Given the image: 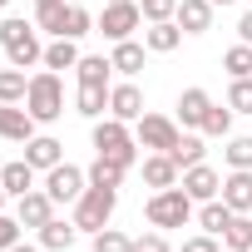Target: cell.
Returning a JSON list of instances; mask_svg holds the SVG:
<instances>
[{
  "label": "cell",
  "mask_w": 252,
  "mask_h": 252,
  "mask_svg": "<svg viewBox=\"0 0 252 252\" xmlns=\"http://www.w3.org/2000/svg\"><path fill=\"white\" fill-rule=\"evenodd\" d=\"M15 218H20V227H45L50 218H55V198L45 193V188H30L25 198H15Z\"/></svg>",
  "instance_id": "9"
},
{
  "label": "cell",
  "mask_w": 252,
  "mask_h": 252,
  "mask_svg": "<svg viewBox=\"0 0 252 252\" xmlns=\"http://www.w3.org/2000/svg\"><path fill=\"white\" fill-rule=\"evenodd\" d=\"M79 64V50H74V40H50L45 45V69H74Z\"/></svg>",
  "instance_id": "26"
},
{
  "label": "cell",
  "mask_w": 252,
  "mask_h": 252,
  "mask_svg": "<svg viewBox=\"0 0 252 252\" xmlns=\"http://www.w3.org/2000/svg\"><path fill=\"white\" fill-rule=\"evenodd\" d=\"M144 50H149V45H139V40H119L109 60H114V69H119L124 79H134V74L144 69Z\"/></svg>",
  "instance_id": "19"
},
{
  "label": "cell",
  "mask_w": 252,
  "mask_h": 252,
  "mask_svg": "<svg viewBox=\"0 0 252 252\" xmlns=\"http://www.w3.org/2000/svg\"><path fill=\"white\" fill-rule=\"evenodd\" d=\"M25 109L35 114V124H55L64 114V84L55 69H40L30 74V89H25Z\"/></svg>",
  "instance_id": "2"
},
{
  "label": "cell",
  "mask_w": 252,
  "mask_h": 252,
  "mask_svg": "<svg viewBox=\"0 0 252 252\" xmlns=\"http://www.w3.org/2000/svg\"><path fill=\"white\" fill-rule=\"evenodd\" d=\"M64 10H69L64 0H50V5H35V30H45V35H55V40H60V35H64Z\"/></svg>",
  "instance_id": "25"
},
{
  "label": "cell",
  "mask_w": 252,
  "mask_h": 252,
  "mask_svg": "<svg viewBox=\"0 0 252 252\" xmlns=\"http://www.w3.org/2000/svg\"><path fill=\"white\" fill-rule=\"evenodd\" d=\"M114 203H119V188H99V183H89L84 193H79V203H74V227L79 232H104L109 227V218H114Z\"/></svg>",
  "instance_id": "3"
},
{
  "label": "cell",
  "mask_w": 252,
  "mask_h": 252,
  "mask_svg": "<svg viewBox=\"0 0 252 252\" xmlns=\"http://www.w3.org/2000/svg\"><path fill=\"white\" fill-rule=\"evenodd\" d=\"M35 5H50V0H35Z\"/></svg>",
  "instance_id": "47"
},
{
  "label": "cell",
  "mask_w": 252,
  "mask_h": 252,
  "mask_svg": "<svg viewBox=\"0 0 252 252\" xmlns=\"http://www.w3.org/2000/svg\"><path fill=\"white\" fill-rule=\"evenodd\" d=\"M94 252H134V237L119 227H104V232H94Z\"/></svg>",
  "instance_id": "34"
},
{
  "label": "cell",
  "mask_w": 252,
  "mask_h": 252,
  "mask_svg": "<svg viewBox=\"0 0 252 252\" xmlns=\"http://www.w3.org/2000/svg\"><path fill=\"white\" fill-rule=\"evenodd\" d=\"M124 173H129V168L114 163V158H104V154L89 163V183H99V188H119V183H124Z\"/></svg>",
  "instance_id": "28"
},
{
  "label": "cell",
  "mask_w": 252,
  "mask_h": 252,
  "mask_svg": "<svg viewBox=\"0 0 252 252\" xmlns=\"http://www.w3.org/2000/svg\"><path fill=\"white\" fill-rule=\"evenodd\" d=\"M25 35H35V25H30V20H0V45H5V50H10V45H20Z\"/></svg>",
  "instance_id": "38"
},
{
  "label": "cell",
  "mask_w": 252,
  "mask_h": 252,
  "mask_svg": "<svg viewBox=\"0 0 252 252\" xmlns=\"http://www.w3.org/2000/svg\"><path fill=\"white\" fill-rule=\"evenodd\" d=\"M89 30H94V15H89L84 5H69V10H64V35H60V40H79V35H89Z\"/></svg>",
  "instance_id": "33"
},
{
  "label": "cell",
  "mask_w": 252,
  "mask_h": 252,
  "mask_svg": "<svg viewBox=\"0 0 252 252\" xmlns=\"http://www.w3.org/2000/svg\"><path fill=\"white\" fill-rule=\"evenodd\" d=\"M134 139H139V149H149V154H168V149L178 144V124L163 119V114H144L139 129H134Z\"/></svg>",
  "instance_id": "7"
},
{
  "label": "cell",
  "mask_w": 252,
  "mask_h": 252,
  "mask_svg": "<svg viewBox=\"0 0 252 252\" xmlns=\"http://www.w3.org/2000/svg\"><path fill=\"white\" fill-rule=\"evenodd\" d=\"M139 10H144L149 25H158V20H173L178 15V0H139Z\"/></svg>",
  "instance_id": "37"
},
{
  "label": "cell",
  "mask_w": 252,
  "mask_h": 252,
  "mask_svg": "<svg viewBox=\"0 0 252 252\" xmlns=\"http://www.w3.org/2000/svg\"><path fill=\"white\" fill-rule=\"evenodd\" d=\"M227 104H232V114H252V79H232L227 84Z\"/></svg>",
  "instance_id": "36"
},
{
  "label": "cell",
  "mask_w": 252,
  "mask_h": 252,
  "mask_svg": "<svg viewBox=\"0 0 252 252\" xmlns=\"http://www.w3.org/2000/svg\"><path fill=\"white\" fill-rule=\"evenodd\" d=\"M20 242V218H5V213H0V252H10Z\"/></svg>",
  "instance_id": "39"
},
{
  "label": "cell",
  "mask_w": 252,
  "mask_h": 252,
  "mask_svg": "<svg viewBox=\"0 0 252 252\" xmlns=\"http://www.w3.org/2000/svg\"><path fill=\"white\" fill-rule=\"evenodd\" d=\"M10 252H40V242H15Z\"/></svg>",
  "instance_id": "43"
},
{
  "label": "cell",
  "mask_w": 252,
  "mask_h": 252,
  "mask_svg": "<svg viewBox=\"0 0 252 252\" xmlns=\"http://www.w3.org/2000/svg\"><path fill=\"white\" fill-rule=\"evenodd\" d=\"M183 252H218V237H213V232H198V237L183 242Z\"/></svg>",
  "instance_id": "40"
},
{
  "label": "cell",
  "mask_w": 252,
  "mask_h": 252,
  "mask_svg": "<svg viewBox=\"0 0 252 252\" xmlns=\"http://www.w3.org/2000/svg\"><path fill=\"white\" fill-rule=\"evenodd\" d=\"M203 154H208V149H203V139H198V134H178V144L168 149V158H173L178 168H193V163H203Z\"/></svg>",
  "instance_id": "27"
},
{
  "label": "cell",
  "mask_w": 252,
  "mask_h": 252,
  "mask_svg": "<svg viewBox=\"0 0 252 252\" xmlns=\"http://www.w3.org/2000/svg\"><path fill=\"white\" fill-rule=\"evenodd\" d=\"M213 5H232V0H213Z\"/></svg>",
  "instance_id": "45"
},
{
  "label": "cell",
  "mask_w": 252,
  "mask_h": 252,
  "mask_svg": "<svg viewBox=\"0 0 252 252\" xmlns=\"http://www.w3.org/2000/svg\"><path fill=\"white\" fill-rule=\"evenodd\" d=\"M104 5H109V0H104Z\"/></svg>",
  "instance_id": "48"
},
{
  "label": "cell",
  "mask_w": 252,
  "mask_h": 252,
  "mask_svg": "<svg viewBox=\"0 0 252 252\" xmlns=\"http://www.w3.org/2000/svg\"><path fill=\"white\" fill-rule=\"evenodd\" d=\"M25 163H30L35 173H40V168L50 173L55 163H64V144H60V139H50V134H35V139L25 144Z\"/></svg>",
  "instance_id": "12"
},
{
  "label": "cell",
  "mask_w": 252,
  "mask_h": 252,
  "mask_svg": "<svg viewBox=\"0 0 252 252\" xmlns=\"http://www.w3.org/2000/svg\"><path fill=\"white\" fill-rule=\"evenodd\" d=\"M222 69H227L232 79H252V45H232V50L222 55Z\"/></svg>",
  "instance_id": "32"
},
{
  "label": "cell",
  "mask_w": 252,
  "mask_h": 252,
  "mask_svg": "<svg viewBox=\"0 0 252 252\" xmlns=\"http://www.w3.org/2000/svg\"><path fill=\"white\" fill-rule=\"evenodd\" d=\"M0 139L30 144V139H35V114L20 109V104H0Z\"/></svg>",
  "instance_id": "10"
},
{
  "label": "cell",
  "mask_w": 252,
  "mask_h": 252,
  "mask_svg": "<svg viewBox=\"0 0 252 252\" xmlns=\"http://www.w3.org/2000/svg\"><path fill=\"white\" fill-rule=\"evenodd\" d=\"M178 30L183 35H203L208 25H213V0H178Z\"/></svg>",
  "instance_id": "14"
},
{
  "label": "cell",
  "mask_w": 252,
  "mask_h": 252,
  "mask_svg": "<svg viewBox=\"0 0 252 252\" xmlns=\"http://www.w3.org/2000/svg\"><path fill=\"white\" fill-rule=\"evenodd\" d=\"M5 5H10V0H0V10H5Z\"/></svg>",
  "instance_id": "46"
},
{
  "label": "cell",
  "mask_w": 252,
  "mask_h": 252,
  "mask_svg": "<svg viewBox=\"0 0 252 252\" xmlns=\"http://www.w3.org/2000/svg\"><path fill=\"white\" fill-rule=\"evenodd\" d=\"M222 158H227L232 168H252V139H247V134H237V139H227V149H222Z\"/></svg>",
  "instance_id": "35"
},
{
  "label": "cell",
  "mask_w": 252,
  "mask_h": 252,
  "mask_svg": "<svg viewBox=\"0 0 252 252\" xmlns=\"http://www.w3.org/2000/svg\"><path fill=\"white\" fill-rule=\"evenodd\" d=\"M227 222H232V208H227L222 198H208V203L198 208V227H203V232L222 237V232H227Z\"/></svg>",
  "instance_id": "22"
},
{
  "label": "cell",
  "mask_w": 252,
  "mask_h": 252,
  "mask_svg": "<svg viewBox=\"0 0 252 252\" xmlns=\"http://www.w3.org/2000/svg\"><path fill=\"white\" fill-rule=\"evenodd\" d=\"M84 188H89V173L74 168V163H55V168L45 173V193H50L55 203H79Z\"/></svg>",
  "instance_id": "6"
},
{
  "label": "cell",
  "mask_w": 252,
  "mask_h": 252,
  "mask_svg": "<svg viewBox=\"0 0 252 252\" xmlns=\"http://www.w3.org/2000/svg\"><path fill=\"white\" fill-rule=\"evenodd\" d=\"M178 173H183V168H178L168 154H144V183H149L154 193H158V188H173Z\"/></svg>",
  "instance_id": "15"
},
{
  "label": "cell",
  "mask_w": 252,
  "mask_h": 252,
  "mask_svg": "<svg viewBox=\"0 0 252 252\" xmlns=\"http://www.w3.org/2000/svg\"><path fill=\"white\" fill-rule=\"evenodd\" d=\"M208 109H213L208 89H183V99H178V124H183V129H203Z\"/></svg>",
  "instance_id": "16"
},
{
  "label": "cell",
  "mask_w": 252,
  "mask_h": 252,
  "mask_svg": "<svg viewBox=\"0 0 252 252\" xmlns=\"http://www.w3.org/2000/svg\"><path fill=\"white\" fill-rule=\"evenodd\" d=\"M144 45H149L154 55H173V50L183 45V30H178V20H158V25H149V30H144Z\"/></svg>",
  "instance_id": "17"
},
{
  "label": "cell",
  "mask_w": 252,
  "mask_h": 252,
  "mask_svg": "<svg viewBox=\"0 0 252 252\" xmlns=\"http://www.w3.org/2000/svg\"><path fill=\"white\" fill-rule=\"evenodd\" d=\"M222 242H227L232 252H252V218H247V213H232V222H227Z\"/></svg>",
  "instance_id": "29"
},
{
  "label": "cell",
  "mask_w": 252,
  "mask_h": 252,
  "mask_svg": "<svg viewBox=\"0 0 252 252\" xmlns=\"http://www.w3.org/2000/svg\"><path fill=\"white\" fill-rule=\"evenodd\" d=\"M94 154H104V158H114V163H124V168H134L139 163V139L129 134V124L124 119H94Z\"/></svg>",
  "instance_id": "1"
},
{
  "label": "cell",
  "mask_w": 252,
  "mask_h": 252,
  "mask_svg": "<svg viewBox=\"0 0 252 252\" xmlns=\"http://www.w3.org/2000/svg\"><path fill=\"white\" fill-rule=\"evenodd\" d=\"M0 183H5V193H10V198H25V193L35 188V168H30L25 158H15V163L0 168Z\"/></svg>",
  "instance_id": "20"
},
{
  "label": "cell",
  "mask_w": 252,
  "mask_h": 252,
  "mask_svg": "<svg viewBox=\"0 0 252 252\" xmlns=\"http://www.w3.org/2000/svg\"><path fill=\"white\" fill-rule=\"evenodd\" d=\"M144 218H149L154 227H183V222L193 218V198H188L178 183H173V188H158V193L149 198Z\"/></svg>",
  "instance_id": "4"
},
{
  "label": "cell",
  "mask_w": 252,
  "mask_h": 252,
  "mask_svg": "<svg viewBox=\"0 0 252 252\" xmlns=\"http://www.w3.org/2000/svg\"><path fill=\"white\" fill-rule=\"evenodd\" d=\"M203 134H213V139H232V104H213V109H208Z\"/></svg>",
  "instance_id": "31"
},
{
  "label": "cell",
  "mask_w": 252,
  "mask_h": 252,
  "mask_svg": "<svg viewBox=\"0 0 252 252\" xmlns=\"http://www.w3.org/2000/svg\"><path fill=\"white\" fill-rule=\"evenodd\" d=\"M74 109H79L84 119H104V109H109V84H79Z\"/></svg>",
  "instance_id": "21"
},
{
  "label": "cell",
  "mask_w": 252,
  "mask_h": 252,
  "mask_svg": "<svg viewBox=\"0 0 252 252\" xmlns=\"http://www.w3.org/2000/svg\"><path fill=\"white\" fill-rule=\"evenodd\" d=\"M74 237H79L74 218H69V222H64V218H50V222L40 227V247H50V252H69V247H74Z\"/></svg>",
  "instance_id": "18"
},
{
  "label": "cell",
  "mask_w": 252,
  "mask_h": 252,
  "mask_svg": "<svg viewBox=\"0 0 252 252\" xmlns=\"http://www.w3.org/2000/svg\"><path fill=\"white\" fill-rule=\"evenodd\" d=\"M109 114L124 124H139L144 119V89L139 84H114L109 89Z\"/></svg>",
  "instance_id": "11"
},
{
  "label": "cell",
  "mask_w": 252,
  "mask_h": 252,
  "mask_svg": "<svg viewBox=\"0 0 252 252\" xmlns=\"http://www.w3.org/2000/svg\"><path fill=\"white\" fill-rule=\"evenodd\" d=\"M25 89H30V79H25V69H0V104H20L25 99Z\"/></svg>",
  "instance_id": "30"
},
{
  "label": "cell",
  "mask_w": 252,
  "mask_h": 252,
  "mask_svg": "<svg viewBox=\"0 0 252 252\" xmlns=\"http://www.w3.org/2000/svg\"><path fill=\"white\" fill-rule=\"evenodd\" d=\"M183 193H188L193 203L222 198V173H218V168H208V163H193V168H183Z\"/></svg>",
  "instance_id": "8"
},
{
  "label": "cell",
  "mask_w": 252,
  "mask_h": 252,
  "mask_svg": "<svg viewBox=\"0 0 252 252\" xmlns=\"http://www.w3.org/2000/svg\"><path fill=\"white\" fill-rule=\"evenodd\" d=\"M237 35H242V45H252V10L237 20Z\"/></svg>",
  "instance_id": "42"
},
{
  "label": "cell",
  "mask_w": 252,
  "mask_h": 252,
  "mask_svg": "<svg viewBox=\"0 0 252 252\" xmlns=\"http://www.w3.org/2000/svg\"><path fill=\"white\" fill-rule=\"evenodd\" d=\"M74 74H79V84H109V74H114V60H104V55H79Z\"/></svg>",
  "instance_id": "24"
},
{
  "label": "cell",
  "mask_w": 252,
  "mask_h": 252,
  "mask_svg": "<svg viewBox=\"0 0 252 252\" xmlns=\"http://www.w3.org/2000/svg\"><path fill=\"white\" fill-rule=\"evenodd\" d=\"M5 198H10V193H5V183H0V208H5Z\"/></svg>",
  "instance_id": "44"
},
{
  "label": "cell",
  "mask_w": 252,
  "mask_h": 252,
  "mask_svg": "<svg viewBox=\"0 0 252 252\" xmlns=\"http://www.w3.org/2000/svg\"><path fill=\"white\" fill-rule=\"evenodd\" d=\"M134 252H168V242L158 232H149V237H134Z\"/></svg>",
  "instance_id": "41"
},
{
  "label": "cell",
  "mask_w": 252,
  "mask_h": 252,
  "mask_svg": "<svg viewBox=\"0 0 252 252\" xmlns=\"http://www.w3.org/2000/svg\"><path fill=\"white\" fill-rule=\"evenodd\" d=\"M222 203L232 213H252V168H232L222 178Z\"/></svg>",
  "instance_id": "13"
},
{
  "label": "cell",
  "mask_w": 252,
  "mask_h": 252,
  "mask_svg": "<svg viewBox=\"0 0 252 252\" xmlns=\"http://www.w3.org/2000/svg\"><path fill=\"white\" fill-rule=\"evenodd\" d=\"M5 60H10L15 69H30V64H45V45H40V35H25L20 45H10V50H5Z\"/></svg>",
  "instance_id": "23"
},
{
  "label": "cell",
  "mask_w": 252,
  "mask_h": 252,
  "mask_svg": "<svg viewBox=\"0 0 252 252\" xmlns=\"http://www.w3.org/2000/svg\"><path fill=\"white\" fill-rule=\"evenodd\" d=\"M144 25V10L134 5V0H109L104 5V15H99V35L104 40H134V30Z\"/></svg>",
  "instance_id": "5"
}]
</instances>
